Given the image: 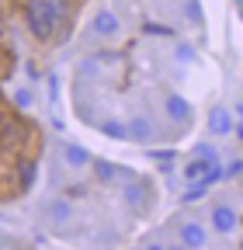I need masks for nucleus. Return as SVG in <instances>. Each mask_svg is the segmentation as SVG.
Masks as SVG:
<instances>
[{
  "label": "nucleus",
  "instance_id": "f257e3e1",
  "mask_svg": "<svg viewBox=\"0 0 243 250\" xmlns=\"http://www.w3.org/2000/svg\"><path fill=\"white\" fill-rule=\"evenodd\" d=\"M24 18L35 39H49L56 31V21L63 18V0H28L24 4Z\"/></svg>",
  "mask_w": 243,
  "mask_h": 250
},
{
  "label": "nucleus",
  "instance_id": "f03ea898",
  "mask_svg": "<svg viewBox=\"0 0 243 250\" xmlns=\"http://www.w3.org/2000/svg\"><path fill=\"white\" fill-rule=\"evenodd\" d=\"M236 226H240V215L229 205H216V208H212V229H216V233H233Z\"/></svg>",
  "mask_w": 243,
  "mask_h": 250
},
{
  "label": "nucleus",
  "instance_id": "7ed1b4c3",
  "mask_svg": "<svg viewBox=\"0 0 243 250\" xmlns=\"http://www.w3.org/2000/svg\"><path fill=\"white\" fill-rule=\"evenodd\" d=\"M125 129H129V139H136V143H149V139H153V122H149L146 115H136Z\"/></svg>",
  "mask_w": 243,
  "mask_h": 250
},
{
  "label": "nucleus",
  "instance_id": "20e7f679",
  "mask_svg": "<svg viewBox=\"0 0 243 250\" xmlns=\"http://www.w3.org/2000/svg\"><path fill=\"white\" fill-rule=\"evenodd\" d=\"M45 215L52 219L56 226H66L70 219H73V205L66 202V198H56V202H49V208H45Z\"/></svg>",
  "mask_w": 243,
  "mask_h": 250
},
{
  "label": "nucleus",
  "instance_id": "39448f33",
  "mask_svg": "<svg viewBox=\"0 0 243 250\" xmlns=\"http://www.w3.org/2000/svg\"><path fill=\"white\" fill-rule=\"evenodd\" d=\"M167 118L188 125V118H191V104H188L184 98H177V94H170V98H167Z\"/></svg>",
  "mask_w": 243,
  "mask_h": 250
},
{
  "label": "nucleus",
  "instance_id": "423d86ee",
  "mask_svg": "<svg viewBox=\"0 0 243 250\" xmlns=\"http://www.w3.org/2000/svg\"><path fill=\"white\" fill-rule=\"evenodd\" d=\"M94 28L101 31V35H118V14L111 7H101L98 18H94Z\"/></svg>",
  "mask_w": 243,
  "mask_h": 250
},
{
  "label": "nucleus",
  "instance_id": "0eeeda50",
  "mask_svg": "<svg viewBox=\"0 0 243 250\" xmlns=\"http://www.w3.org/2000/svg\"><path fill=\"white\" fill-rule=\"evenodd\" d=\"M63 160H66L70 167H87L90 160H94V156H90L83 146H73V143H66V146H63Z\"/></svg>",
  "mask_w": 243,
  "mask_h": 250
},
{
  "label": "nucleus",
  "instance_id": "6e6552de",
  "mask_svg": "<svg viewBox=\"0 0 243 250\" xmlns=\"http://www.w3.org/2000/svg\"><path fill=\"white\" fill-rule=\"evenodd\" d=\"M181 243L184 247H205V229L198 223H184L181 226Z\"/></svg>",
  "mask_w": 243,
  "mask_h": 250
},
{
  "label": "nucleus",
  "instance_id": "1a4fd4ad",
  "mask_svg": "<svg viewBox=\"0 0 243 250\" xmlns=\"http://www.w3.org/2000/svg\"><path fill=\"white\" fill-rule=\"evenodd\" d=\"M208 129L216 132V136H226V132L233 129V118H229V111H226V108H216V111H212V118H208Z\"/></svg>",
  "mask_w": 243,
  "mask_h": 250
},
{
  "label": "nucleus",
  "instance_id": "9d476101",
  "mask_svg": "<svg viewBox=\"0 0 243 250\" xmlns=\"http://www.w3.org/2000/svg\"><path fill=\"white\" fill-rule=\"evenodd\" d=\"M208 164L212 160H202V156H198V160H191V164H184V181H205V174H208Z\"/></svg>",
  "mask_w": 243,
  "mask_h": 250
},
{
  "label": "nucleus",
  "instance_id": "9b49d317",
  "mask_svg": "<svg viewBox=\"0 0 243 250\" xmlns=\"http://www.w3.org/2000/svg\"><path fill=\"white\" fill-rule=\"evenodd\" d=\"M90 164H94V177H98V181H104V184H108V181H115V177H118V170H122V167H115L111 160H90Z\"/></svg>",
  "mask_w": 243,
  "mask_h": 250
},
{
  "label": "nucleus",
  "instance_id": "f8f14e48",
  "mask_svg": "<svg viewBox=\"0 0 243 250\" xmlns=\"http://www.w3.org/2000/svg\"><path fill=\"white\" fill-rule=\"evenodd\" d=\"M18 170H21V181H18V184H21V191H28V188L35 184V170H39V167H35V160H21Z\"/></svg>",
  "mask_w": 243,
  "mask_h": 250
},
{
  "label": "nucleus",
  "instance_id": "ddd939ff",
  "mask_svg": "<svg viewBox=\"0 0 243 250\" xmlns=\"http://www.w3.org/2000/svg\"><path fill=\"white\" fill-rule=\"evenodd\" d=\"M101 132H104V136H111V139H129V129H125L122 122H115V118L101 122Z\"/></svg>",
  "mask_w": 243,
  "mask_h": 250
},
{
  "label": "nucleus",
  "instance_id": "4468645a",
  "mask_svg": "<svg viewBox=\"0 0 243 250\" xmlns=\"http://www.w3.org/2000/svg\"><path fill=\"white\" fill-rule=\"evenodd\" d=\"M205 188H208L205 181H195V188H188V191H184V202H188V205L202 202V198H205Z\"/></svg>",
  "mask_w": 243,
  "mask_h": 250
},
{
  "label": "nucleus",
  "instance_id": "2eb2a0df",
  "mask_svg": "<svg viewBox=\"0 0 243 250\" xmlns=\"http://www.w3.org/2000/svg\"><path fill=\"white\" fill-rule=\"evenodd\" d=\"M125 198H129L136 208H142V198H146V191H142L139 184H132V188H125Z\"/></svg>",
  "mask_w": 243,
  "mask_h": 250
},
{
  "label": "nucleus",
  "instance_id": "dca6fc26",
  "mask_svg": "<svg viewBox=\"0 0 243 250\" xmlns=\"http://www.w3.org/2000/svg\"><path fill=\"white\" fill-rule=\"evenodd\" d=\"M174 56H177L181 62H191V59H195V49H191V45H177V52H174Z\"/></svg>",
  "mask_w": 243,
  "mask_h": 250
},
{
  "label": "nucleus",
  "instance_id": "f3484780",
  "mask_svg": "<svg viewBox=\"0 0 243 250\" xmlns=\"http://www.w3.org/2000/svg\"><path fill=\"white\" fill-rule=\"evenodd\" d=\"M146 35H170V28H167V24H153V21H149V24H146Z\"/></svg>",
  "mask_w": 243,
  "mask_h": 250
},
{
  "label": "nucleus",
  "instance_id": "a211bd4d",
  "mask_svg": "<svg viewBox=\"0 0 243 250\" xmlns=\"http://www.w3.org/2000/svg\"><path fill=\"white\" fill-rule=\"evenodd\" d=\"M14 101H18V108H28V104H32V94H28V90H18Z\"/></svg>",
  "mask_w": 243,
  "mask_h": 250
},
{
  "label": "nucleus",
  "instance_id": "6ab92c4d",
  "mask_svg": "<svg viewBox=\"0 0 243 250\" xmlns=\"http://www.w3.org/2000/svg\"><path fill=\"white\" fill-rule=\"evenodd\" d=\"M243 170V164H229V170H223V177H236Z\"/></svg>",
  "mask_w": 243,
  "mask_h": 250
},
{
  "label": "nucleus",
  "instance_id": "aec40b11",
  "mask_svg": "<svg viewBox=\"0 0 243 250\" xmlns=\"http://www.w3.org/2000/svg\"><path fill=\"white\" fill-rule=\"evenodd\" d=\"M198 156H202V160H216V153H212L208 146H198Z\"/></svg>",
  "mask_w": 243,
  "mask_h": 250
},
{
  "label": "nucleus",
  "instance_id": "412c9836",
  "mask_svg": "<svg viewBox=\"0 0 243 250\" xmlns=\"http://www.w3.org/2000/svg\"><path fill=\"white\" fill-rule=\"evenodd\" d=\"M243 115V111H240ZM236 132H240V139H243V118H240V125H236Z\"/></svg>",
  "mask_w": 243,
  "mask_h": 250
},
{
  "label": "nucleus",
  "instance_id": "4be33fe9",
  "mask_svg": "<svg viewBox=\"0 0 243 250\" xmlns=\"http://www.w3.org/2000/svg\"><path fill=\"white\" fill-rule=\"evenodd\" d=\"M240 4H243V0H240Z\"/></svg>",
  "mask_w": 243,
  "mask_h": 250
}]
</instances>
